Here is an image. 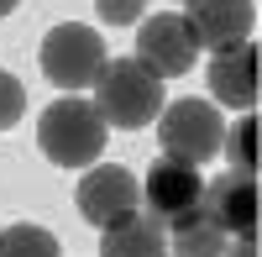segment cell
Instances as JSON below:
<instances>
[{"label":"cell","instance_id":"cell-1","mask_svg":"<svg viewBox=\"0 0 262 257\" xmlns=\"http://www.w3.org/2000/svg\"><path fill=\"white\" fill-rule=\"evenodd\" d=\"M105 137H111V126L79 95L53 100L48 111H42V121H37V147H42V158L58 163V168H95V158L105 153Z\"/></svg>","mask_w":262,"mask_h":257},{"label":"cell","instance_id":"cell-2","mask_svg":"<svg viewBox=\"0 0 262 257\" xmlns=\"http://www.w3.org/2000/svg\"><path fill=\"white\" fill-rule=\"evenodd\" d=\"M90 105L116 132H142V126H152L163 116V79H152L137 58H116V63L100 69Z\"/></svg>","mask_w":262,"mask_h":257},{"label":"cell","instance_id":"cell-3","mask_svg":"<svg viewBox=\"0 0 262 257\" xmlns=\"http://www.w3.org/2000/svg\"><path fill=\"white\" fill-rule=\"evenodd\" d=\"M105 42L95 27H79V21H63L42 37V74H48L63 95H84L95 90V79L105 69Z\"/></svg>","mask_w":262,"mask_h":257},{"label":"cell","instance_id":"cell-4","mask_svg":"<svg viewBox=\"0 0 262 257\" xmlns=\"http://www.w3.org/2000/svg\"><path fill=\"white\" fill-rule=\"evenodd\" d=\"M221 137H226V121H221V111L210 100H173L158 116L163 158H173V163H189V168L210 163L221 153Z\"/></svg>","mask_w":262,"mask_h":257},{"label":"cell","instance_id":"cell-5","mask_svg":"<svg viewBox=\"0 0 262 257\" xmlns=\"http://www.w3.org/2000/svg\"><path fill=\"white\" fill-rule=\"evenodd\" d=\"M194 58H200V48H194L184 16H152L137 27V63L152 79H179L194 69Z\"/></svg>","mask_w":262,"mask_h":257},{"label":"cell","instance_id":"cell-6","mask_svg":"<svg viewBox=\"0 0 262 257\" xmlns=\"http://www.w3.org/2000/svg\"><path fill=\"white\" fill-rule=\"evenodd\" d=\"M131 210H142V184L121 163H100V168H90L79 179V216L95 221L100 231L116 226L121 216H131Z\"/></svg>","mask_w":262,"mask_h":257},{"label":"cell","instance_id":"cell-7","mask_svg":"<svg viewBox=\"0 0 262 257\" xmlns=\"http://www.w3.org/2000/svg\"><path fill=\"white\" fill-rule=\"evenodd\" d=\"M142 200H147V216H152V221L173 226L179 216H189V210H200V200H205V179H200V168H189V163L158 158V163L147 168Z\"/></svg>","mask_w":262,"mask_h":257},{"label":"cell","instance_id":"cell-8","mask_svg":"<svg viewBox=\"0 0 262 257\" xmlns=\"http://www.w3.org/2000/svg\"><path fill=\"white\" fill-rule=\"evenodd\" d=\"M252 21H257L252 0H189L184 27L194 37V48L221 53V48H236V42H252Z\"/></svg>","mask_w":262,"mask_h":257},{"label":"cell","instance_id":"cell-9","mask_svg":"<svg viewBox=\"0 0 262 257\" xmlns=\"http://www.w3.org/2000/svg\"><path fill=\"white\" fill-rule=\"evenodd\" d=\"M200 210L226 231V237H257V210H262V200H257V174H236V168H231L226 179L205 184Z\"/></svg>","mask_w":262,"mask_h":257},{"label":"cell","instance_id":"cell-10","mask_svg":"<svg viewBox=\"0 0 262 257\" xmlns=\"http://www.w3.org/2000/svg\"><path fill=\"white\" fill-rule=\"evenodd\" d=\"M257 48L252 42H236V48H221L210 58V95L221 105H236V111H252L257 105Z\"/></svg>","mask_w":262,"mask_h":257},{"label":"cell","instance_id":"cell-11","mask_svg":"<svg viewBox=\"0 0 262 257\" xmlns=\"http://www.w3.org/2000/svg\"><path fill=\"white\" fill-rule=\"evenodd\" d=\"M163 252H168V226L152 221L147 210H131L100 231V257H163Z\"/></svg>","mask_w":262,"mask_h":257},{"label":"cell","instance_id":"cell-12","mask_svg":"<svg viewBox=\"0 0 262 257\" xmlns=\"http://www.w3.org/2000/svg\"><path fill=\"white\" fill-rule=\"evenodd\" d=\"M168 247H173V257H226V231L205 210H189L168 226Z\"/></svg>","mask_w":262,"mask_h":257},{"label":"cell","instance_id":"cell-13","mask_svg":"<svg viewBox=\"0 0 262 257\" xmlns=\"http://www.w3.org/2000/svg\"><path fill=\"white\" fill-rule=\"evenodd\" d=\"M0 257H63L58 237L42 226H0Z\"/></svg>","mask_w":262,"mask_h":257},{"label":"cell","instance_id":"cell-14","mask_svg":"<svg viewBox=\"0 0 262 257\" xmlns=\"http://www.w3.org/2000/svg\"><path fill=\"white\" fill-rule=\"evenodd\" d=\"M221 153L231 158L236 174H257V116H252V111L221 137Z\"/></svg>","mask_w":262,"mask_h":257},{"label":"cell","instance_id":"cell-15","mask_svg":"<svg viewBox=\"0 0 262 257\" xmlns=\"http://www.w3.org/2000/svg\"><path fill=\"white\" fill-rule=\"evenodd\" d=\"M21 111H27V90H21V79L0 69V132H11V126L21 121Z\"/></svg>","mask_w":262,"mask_h":257},{"label":"cell","instance_id":"cell-16","mask_svg":"<svg viewBox=\"0 0 262 257\" xmlns=\"http://www.w3.org/2000/svg\"><path fill=\"white\" fill-rule=\"evenodd\" d=\"M95 11H100L105 27H131V21H142L147 0H95Z\"/></svg>","mask_w":262,"mask_h":257},{"label":"cell","instance_id":"cell-17","mask_svg":"<svg viewBox=\"0 0 262 257\" xmlns=\"http://www.w3.org/2000/svg\"><path fill=\"white\" fill-rule=\"evenodd\" d=\"M226 257H257V237H236V242H226Z\"/></svg>","mask_w":262,"mask_h":257},{"label":"cell","instance_id":"cell-18","mask_svg":"<svg viewBox=\"0 0 262 257\" xmlns=\"http://www.w3.org/2000/svg\"><path fill=\"white\" fill-rule=\"evenodd\" d=\"M16 11V0H0V16H11Z\"/></svg>","mask_w":262,"mask_h":257},{"label":"cell","instance_id":"cell-19","mask_svg":"<svg viewBox=\"0 0 262 257\" xmlns=\"http://www.w3.org/2000/svg\"><path fill=\"white\" fill-rule=\"evenodd\" d=\"M184 6H189V0H184Z\"/></svg>","mask_w":262,"mask_h":257}]
</instances>
